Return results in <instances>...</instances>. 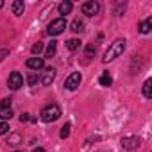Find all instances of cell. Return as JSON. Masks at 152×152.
<instances>
[{
	"label": "cell",
	"instance_id": "1",
	"mask_svg": "<svg viewBox=\"0 0 152 152\" xmlns=\"http://www.w3.org/2000/svg\"><path fill=\"white\" fill-rule=\"evenodd\" d=\"M125 50V39H116L109 45V48L104 52V57H102V63H109L113 59H116L118 56H122Z\"/></svg>",
	"mask_w": 152,
	"mask_h": 152
},
{
	"label": "cell",
	"instance_id": "2",
	"mask_svg": "<svg viewBox=\"0 0 152 152\" xmlns=\"http://www.w3.org/2000/svg\"><path fill=\"white\" fill-rule=\"evenodd\" d=\"M61 116V107L57 104H48L41 109V120L50 124V122H56L57 118Z\"/></svg>",
	"mask_w": 152,
	"mask_h": 152
},
{
	"label": "cell",
	"instance_id": "3",
	"mask_svg": "<svg viewBox=\"0 0 152 152\" xmlns=\"http://www.w3.org/2000/svg\"><path fill=\"white\" fill-rule=\"evenodd\" d=\"M64 29H66V22H64V18H57V20H52V22L48 23L47 32H48L50 36H57V34H61Z\"/></svg>",
	"mask_w": 152,
	"mask_h": 152
},
{
	"label": "cell",
	"instance_id": "4",
	"mask_svg": "<svg viewBox=\"0 0 152 152\" xmlns=\"http://www.w3.org/2000/svg\"><path fill=\"white\" fill-rule=\"evenodd\" d=\"M81 81H83V75H81L79 72H73V73H70L68 77H66L64 88H66V90H75V88L81 84Z\"/></svg>",
	"mask_w": 152,
	"mask_h": 152
},
{
	"label": "cell",
	"instance_id": "5",
	"mask_svg": "<svg viewBox=\"0 0 152 152\" xmlns=\"http://www.w3.org/2000/svg\"><path fill=\"white\" fill-rule=\"evenodd\" d=\"M99 9H100V6H99V2H95V0L84 2V4L81 6V11H83V15H86V16H95V15L99 13Z\"/></svg>",
	"mask_w": 152,
	"mask_h": 152
},
{
	"label": "cell",
	"instance_id": "6",
	"mask_svg": "<svg viewBox=\"0 0 152 152\" xmlns=\"http://www.w3.org/2000/svg\"><path fill=\"white\" fill-rule=\"evenodd\" d=\"M13 116V109H11V99H4L0 102V118L2 120H9Z\"/></svg>",
	"mask_w": 152,
	"mask_h": 152
},
{
	"label": "cell",
	"instance_id": "7",
	"mask_svg": "<svg viewBox=\"0 0 152 152\" xmlns=\"http://www.w3.org/2000/svg\"><path fill=\"white\" fill-rule=\"evenodd\" d=\"M140 147V138L138 136H127V138H122V148L124 150H134Z\"/></svg>",
	"mask_w": 152,
	"mask_h": 152
},
{
	"label": "cell",
	"instance_id": "8",
	"mask_svg": "<svg viewBox=\"0 0 152 152\" xmlns=\"http://www.w3.org/2000/svg\"><path fill=\"white\" fill-rule=\"evenodd\" d=\"M7 84H9V88H11V90H18V88L23 84V77H22V73H18V72H13V73L9 75V81H7Z\"/></svg>",
	"mask_w": 152,
	"mask_h": 152
},
{
	"label": "cell",
	"instance_id": "9",
	"mask_svg": "<svg viewBox=\"0 0 152 152\" xmlns=\"http://www.w3.org/2000/svg\"><path fill=\"white\" fill-rule=\"evenodd\" d=\"M54 79H56V70L54 68H45V72H43V75H41V84L43 86H50L52 83H54Z\"/></svg>",
	"mask_w": 152,
	"mask_h": 152
},
{
	"label": "cell",
	"instance_id": "10",
	"mask_svg": "<svg viewBox=\"0 0 152 152\" xmlns=\"http://www.w3.org/2000/svg\"><path fill=\"white\" fill-rule=\"evenodd\" d=\"M25 64H27V68H31V70H41V68L45 66V61H43V57H29Z\"/></svg>",
	"mask_w": 152,
	"mask_h": 152
},
{
	"label": "cell",
	"instance_id": "11",
	"mask_svg": "<svg viewBox=\"0 0 152 152\" xmlns=\"http://www.w3.org/2000/svg\"><path fill=\"white\" fill-rule=\"evenodd\" d=\"M11 9H13V15L20 16V15H23V9H25V6H23V2H22V0H15V2L11 4Z\"/></svg>",
	"mask_w": 152,
	"mask_h": 152
},
{
	"label": "cell",
	"instance_id": "12",
	"mask_svg": "<svg viewBox=\"0 0 152 152\" xmlns=\"http://www.w3.org/2000/svg\"><path fill=\"white\" fill-rule=\"evenodd\" d=\"M57 9H59V15H68V13L73 9V4L70 2V0H64V2H61V4H59V7H57Z\"/></svg>",
	"mask_w": 152,
	"mask_h": 152
},
{
	"label": "cell",
	"instance_id": "13",
	"mask_svg": "<svg viewBox=\"0 0 152 152\" xmlns=\"http://www.w3.org/2000/svg\"><path fill=\"white\" fill-rule=\"evenodd\" d=\"M150 27H152V18H147L145 22H141V23L138 25V29H140V32H141V34L150 32Z\"/></svg>",
	"mask_w": 152,
	"mask_h": 152
},
{
	"label": "cell",
	"instance_id": "14",
	"mask_svg": "<svg viewBox=\"0 0 152 152\" xmlns=\"http://www.w3.org/2000/svg\"><path fill=\"white\" fill-rule=\"evenodd\" d=\"M143 95H145L147 99L152 97V79H147V81H145V84H143Z\"/></svg>",
	"mask_w": 152,
	"mask_h": 152
},
{
	"label": "cell",
	"instance_id": "15",
	"mask_svg": "<svg viewBox=\"0 0 152 152\" xmlns=\"http://www.w3.org/2000/svg\"><path fill=\"white\" fill-rule=\"evenodd\" d=\"M79 47H81V41H79L77 38H73V39H68V41H66V48L72 50V52H73V50H77Z\"/></svg>",
	"mask_w": 152,
	"mask_h": 152
},
{
	"label": "cell",
	"instance_id": "16",
	"mask_svg": "<svg viewBox=\"0 0 152 152\" xmlns=\"http://www.w3.org/2000/svg\"><path fill=\"white\" fill-rule=\"evenodd\" d=\"M99 83H100V86H111V83H113V79H111V75L106 72V73H102L100 75V79H99Z\"/></svg>",
	"mask_w": 152,
	"mask_h": 152
},
{
	"label": "cell",
	"instance_id": "17",
	"mask_svg": "<svg viewBox=\"0 0 152 152\" xmlns=\"http://www.w3.org/2000/svg\"><path fill=\"white\" fill-rule=\"evenodd\" d=\"M56 48H57V43L52 39L50 43H48V47H47V52H45V57H52L54 54H56Z\"/></svg>",
	"mask_w": 152,
	"mask_h": 152
},
{
	"label": "cell",
	"instance_id": "18",
	"mask_svg": "<svg viewBox=\"0 0 152 152\" xmlns=\"http://www.w3.org/2000/svg\"><path fill=\"white\" fill-rule=\"evenodd\" d=\"M20 143H22V136L20 134H11L9 140H7V145H11V147H16Z\"/></svg>",
	"mask_w": 152,
	"mask_h": 152
},
{
	"label": "cell",
	"instance_id": "19",
	"mask_svg": "<svg viewBox=\"0 0 152 152\" xmlns=\"http://www.w3.org/2000/svg\"><path fill=\"white\" fill-rule=\"evenodd\" d=\"M70 27H72V31H73V32H81V31H83V27H84V23H83L81 20H73Z\"/></svg>",
	"mask_w": 152,
	"mask_h": 152
},
{
	"label": "cell",
	"instance_id": "20",
	"mask_svg": "<svg viewBox=\"0 0 152 152\" xmlns=\"http://www.w3.org/2000/svg\"><path fill=\"white\" fill-rule=\"evenodd\" d=\"M70 136V124H64L63 127H61V138L64 140V138H68Z\"/></svg>",
	"mask_w": 152,
	"mask_h": 152
},
{
	"label": "cell",
	"instance_id": "21",
	"mask_svg": "<svg viewBox=\"0 0 152 152\" xmlns=\"http://www.w3.org/2000/svg\"><path fill=\"white\" fill-rule=\"evenodd\" d=\"M36 83H38V73H31L29 77H27V84L29 86H34Z\"/></svg>",
	"mask_w": 152,
	"mask_h": 152
},
{
	"label": "cell",
	"instance_id": "22",
	"mask_svg": "<svg viewBox=\"0 0 152 152\" xmlns=\"http://www.w3.org/2000/svg\"><path fill=\"white\" fill-rule=\"evenodd\" d=\"M31 50H32V54H39V52L43 50V43H41V41H38V43H34Z\"/></svg>",
	"mask_w": 152,
	"mask_h": 152
},
{
	"label": "cell",
	"instance_id": "23",
	"mask_svg": "<svg viewBox=\"0 0 152 152\" xmlns=\"http://www.w3.org/2000/svg\"><path fill=\"white\" fill-rule=\"evenodd\" d=\"M7 131H9V124L7 122H0V136L6 134Z\"/></svg>",
	"mask_w": 152,
	"mask_h": 152
},
{
	"label": "cell",
	"instance_id": "24",
	"mask_svg": "<svg viewBox=\"0 0 152 152\" xmlns=\"http://www.w3.org/2000/svg\"><path fill=\"white\" fill-rule=\"evenodd\" d=\"M7 56H9V50L7 48H0V61H4Z\"/></svg>",
	"mask_w": 152,
	"mask_h": 152
},
{
	"label": "cell",
	"instance_id": "25",
	"mask_svg": "<svg viewBox=\"0 0 152 152\" xmlns=\"http://www.w3.org/2000/svg\"><path fill=\"white\" fill-rule=\"evenodd\" d=\"M86 52H88V54H93V52H95V47H93V45H88V47H86Z\"/></svg>",
	"mask_w": 152,
	"mask_h": 152
},
{
	"label": "cell",
	"instance_id": "26",
	"mask_svg": "<svg viewBox=\"0 0 152 152\" xmlns=\"http://www.w3.org/2000/svg\"><path fill=\"white\" fill-rule=\"evenodd\" d=\"M20 120H22V122H27V120H29V115H27V113H25V115H22V116H20Z\"/></svg>",
	"mask_w": 152,
	"mask_h": 152
},
{
	"label": "cell",
	"instance_id": "27",
	"mask_svg": "<svg viewBox=\"0 0 152 152\" xmlns=\"http://www.w3.org/2000/svg\"><path fill=\"white\" fill-rule=\"evenodd\" d=\"M32 152H45V150H43V148H41V147H38V148H34V150H32Z\"/></svg>",
	"mask_w": 152,
	"mask_h": 152
},
{
	"label": "cell",
	"instance_id": "28",
	"mask_svg": "<svg viewBox=\"0 0 152 152\" xmlns=\"http://www.w3.org/2000/svg\"><path fill=\"white\" fill-rule=\"evenodd\" d=\"M4 7V2H2V0H0V9H2Z\"/></svg>",
	"mask_w": 152,
	"mask_h": 152
},
{
	"label": "cell",
	"instance_id": "29",
	"mask_svg": "<svg viewBox=\"0 0 152 152\" xmlns=\"http://www.w3.org/2000/svg\"><path fill=\"white\" fill-rule=\"evenodd\" d=\"M16 152H22V150H16Z\"/></svg>",
	"mask_w": 152,
	"mask_h": 152
}]
</instances>
